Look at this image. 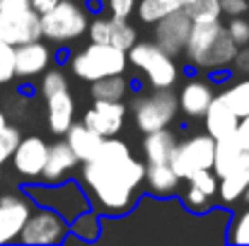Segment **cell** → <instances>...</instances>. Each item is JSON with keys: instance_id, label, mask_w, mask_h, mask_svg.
Returning <instances> with one entry per match:
<instances>
[{"instance_id": "5b68a950", "label": "cell", "mask_w": 249, "mask_h": 246, "mask_svg": "<svg viewBox=\"0 0 249 246\" xmlns=\"http://www.w3.org/2000/svg\"><path fill=\"white\" fill-rule=\"evenodd\" d=\"M24 193L34 200V205H44V208H51L56 213H61L68 222L80 215L83 210L92 208L89 205V198L85 193V188L73 181V179H63V181H56V183H46V181H29L24 186Z\"/></svg>"}, {"instance_id": "cb8c5ba5", "label": "cell", "mask_w": 249, "mask_h": 246, "mask_svg": "<svg viewBox=\"0 0 249 246\" xmlns=\"http://www.w3.org/2000/svg\"><path fill=\"white\" fill-rule=\"evenodd\" d=\"M177 148V135L169 128L145 133L143 138V157L145 164H169V157Z\"/></svg>"}, {"instance_id": "9a60e30c", "label": "cell", "mask_w": 249, "mask_h": 246, "mask_svg": "<svg viewBox=\"0 0 249 246\" xmlns=\"http://www.w3.org/2000/svg\"><path fill=\"white\" fill-rule=\"evenodd\" d=\"M53 51L46 39H34L27 44L15 46V78L19 80H36L46 68L53 66Z\"/></svg>"}, {"instance_id": "74e56055", "label": "cell", "mask_w": 249, "mask_h": 246, "mask_svg": "<svg viewBox=\"0 0 249 246\" xmlns=\"http://www.w3.org/2000/svg\"><path fill=\"white\" fill-rule=\"evenodd\" d=\"M230 73L235 78H249V44L247 46H237L235 58L230 63Z\"/></svg>"}, {"instance_id": "7a4b0ae2", "label": "cell", "mask_w": 249, "mask_h": 246, "mask_svg": "<svg viewBox=\"0 0 249 246\" xmlns=\"http://www.w3.org/2000/svg\"><path fill=\"white\" fill-rule=\"evenodd\" d=\"M235 41L230 39L225 24L218 22H203V24H191L186 44L181 56L186 58V66L201 73H218L228 70L232 58H235Z\"/></svg>"}, {"instance_id": "b9f144b4", "label": "cell", "mask_w": 249, "mask_h": 246, "mask_svg": "<svg viewBox=\"0 0 249 246\" xmlns=\"http://www.w3.org/2000/svg\"><path fill=\"white\" fill-rule=\"evenodd\" d=\"M240 200H245V203H249V186L245 188V193H242V198H240Z\"/></svg>"}, {"instance_id": "52a82bcc", "label": "cell", "mask_w": 249, "mask_h": 246, "mask_svg": "<svg viewBox=\"0 0 249 246\" xmlns=\"http://www.w3.org/2000/svg\"><path fill=\"white\" fill-rule=\"evenodd\" d=\"M133 123L136 128L145 135L160 128H172L174 121L179 118V104H177V92L172 89H143L133 104Z\"/></svg>"}, {"instance_id": "60d3db41", "label": "cell", "mask_w": 249, "mask_h": 246, "mask_svg": "<svg viewBox=\"0 0 249 246\" xmlns=\"http://www.w3.org/2000/svg\"><path fill=\"white\" fill-rule=\"evenodd\" d=\"M58 0H29V5H32V10H36L39 15H44V12H49L53 5H56Z\"/></svg>"}, {"instance_id": "603a6c76", "label": "cell", "mask_w": 249, "mask_h": 246, "mask_svg": "<svg viewBox=\"0 0 249 246\" xmlns=\"http://www.w3.org/2000/svg\"><path fill=\"white\" fill-rule=\"evenodd\" d=\"M145 186L155 198H174L179 196L181 179L169 164H145Z\"/></svg>"}, {"instance_id": "7c38bea8", "label": "cell", "mask_w": 249, "mask_h": 246, "mask_svg": "<svg viewBox=\"0 0 249 246\" xmlns=\"http://www.w3.org/2000/svg\"><path fill=\"white\" fill-rule=\"evenodd\" d=\"M32 210L34 200L24 191L0 196V244H12L19 239V232Z\"/></svg>"}, {"instance_id": "836d02e7", "label": "cell", "mask_w": 249, "mask_h": 246, "mask_svg": "<svg viewBox=\"0 0 249 246\" xmlns=\"http://www.w3.org/2000/svg\"><path fill=\"white\" fill-rule=\"evenodd\" d=\"M230 39L235 41V46H247L249 44V15H235V17H228V24H225Z\"/></svg>"}, {"instance_id": "277c9868", "label": "cell", "mask_w": 249, "mask_h": 246, "mask_svg": "<svg viewBox=\"0 0 249 246\" xmlns=\"http://www.w3.org/2000/svg\"><path fill=\"white\" fill-rule=\"evenodd\" d=\"M66 70L71 75H75L78 80L94 82L99 78H107V75L126 73L128 70V58H126V51H121V49L89 41L83 51H78L73 58H68Z\"/></svg>"}, {"instance_id": "9c48e42d", "label": "cell", "mask_w": 249, "mask_h": 246, "mask_svg": "<svg viewBox=\"0 0 249 246\" xmlns=\"http://www.w3.org/2000/svg\"><path fill=\"white\" fill-rule=\"evenodd\" d=\"M213 152H215V138H211L203 131L189 135L186 140H177V148L169 157V166L181 181H186L194 171L213 166Z\"/></svg>"}, {"instance_id": "d590c367", "label": "cell", "mask_w": 249, "mask_h": 246, "mask_svg": "<svg viewBox=\"0 0 249 246\" xmlns=\"http://www.w3.org/2000/svg\"><path fill=\"white\" fill-rule=\"evenodd\" d=\"M15 80V46L0 39V84Z\"/></svg>"}, {"instance_id": "e0dca14e", "label": "cell", "mask_w": 249, "mask_h": 246, "mask_svg": "<svg viewBox=\"0 0 249 246\" xmlns=\"http://www.w3.org/2000/svg\"><path fill=\"white\" fill-rule=\"evenodd\" d=\"M215 92H218V87L211 78H189L177 92L179 114H184L186 118H203Z\"/></svg>"}, {"instance_id": "8fae6325", "label": "cell", "mask_w": 249, "mask_h": 246, "mask_svg": "<svg viewBox=\"0 0 249 246\" xmlns=\"http://www.w3.org/2000/svg\"><path fill=\"white\" fill-rule=\"evenodd\" d=\"M46 155H49V143L41 135H22L10 162L24 181H41Z\"/></svg>"}, {"instance_id": "8d00e7d4", "label": "cell", "mask_w": 249, "mask_h": 246, "mask_svg": "<svg viewBox=\"0 0 249 246\" xmlns=\"http://www.w3.org/2000/svg\"><path fill=\"white\" fill-rule=\"evenodd\" d=\"M104 12L114 19H131L136 15L138 0H104Z\"/></svg>"}, {"instance_id": "4dcf8cb0", "label": "cell", "mask_w": 249, "mask_h": 246, "mask_svg": "<svg viewBox=\"0 0 249 246\" xmlns=\"http://www.w3.org/2000/svg\"><path fill=\"white\" fill-rule=\"evenodd\" d=\"M228 242L230 244L249 246V203H247V208H242L232 217V222L228 227Z\"/></svg>"}, {"instance_id": "ab89813d", "label": "cell", "mask_w": 249, "mask_h": 246, "mask_svg": "<svg viewBox=\"0 0 249 246\" xmlns=\"http://www.w3.org/2000/svg\"><path fill=\"white\" fill-rule=\"evenodd\" d=\"M235 140L240 143L242 150H249V114H245L235 128Z\"/></svg>"}, {"instance_id": "f1b7e54d", "label": "cell", "mask_w": 249, "mask_h": 246, "mask_svg": "<svg viewBox=\"0 0 249 246\" xmlns=\"http://www.w3.org/2000/svg\"><path fill=\"white\" fill-rule=\"evenodd\" d=\"M240 152H242V148H240V143L235 140V135H228V138L215 140V152H213V166H211V169L215 171L218 179L230 171V166L237 162Z\"/></svg>"}, {"instance_id": "ba28073f", "label": "cell", "mask_w": 249, "mask_h": 246, "mask_svg": "<svg viewBox=\"0 0 249 246\" xmlns=\"http://www.w3.org/2000/svg\"><path fill=\"white\" fill-rule=\"evenodd\" d=\"M66 237H68V220L51 208L34 205L17 242L27 246H56L63 244Z\"/></svg>"}, {"instance_id": "8992f818", "label": "cell", "mask_w": 249, "mask_h": 246, "mask_svg": "<svg viewBox=\"0 0 249 246\" xmlns=\"http://www.w3.org/2000/svg\"><path fill=\"white\" fill-rule=\"evenodd\" d=\"M89 12L78 0H58L49 12L41 15V39L63 46L87 34Z\"/></svg>"}, {"instance_id": "83f0119b", "label": "cell", "mask_w": 249, "mask_h": 246, "mask_svg": "<svg viewBox=\"0 0 249 246\" xmlns=\"http://www.w3.org/2000/svg\"><path fill=\"white\" fill-rule=\"evenodd\" d=\"M191 0H138L136 5V15L143 24H153L160 17H165L174 10H184Z\"/></svg>"}, {"instance_id": "f35d334b", "label": "cell", "mask_w": 249, "mask_h": 246, "mask_svg": "<svg viewBox=\"0 0 249 246\" xmlns=\"http://www.w3.org/2000/svg\"><path fill=\"white\" fill-rule=\"evenodd\" d=\"M220 10L225 17H235V15H249V0H218Z\"/></svg>"}, {"instance_id": "30bf717a", "label": "cell", "mask_w": 249, "mask_h": 246, "mask_svg": "<svg viewBox=\"0 0 249 246\" xmlns=\"http://www.w3.org/2000/svg\"><path fill=\"white\" fill-rule=\"evenodd\" d=\"M87 34H89V41L107 44V46H114L121 51H128L138 41V29L131 24V19H114L107 12L89 19Z\"/></svg>"}, {"instance_id": "4316f807", "label": "cell", "mask_w": 249, "mask_h": 246, "mask_svg": "<svg viewBox=\"0 0 249 246\" xmlns=\"http://www.w3.org/2000/svg\"><path fill=\"white\" fill-rule=\"evenodd\" d=\"M218 97L242 118L245 114H249V78L225 80V84L218 89Z\"/></svg>"}, {"instance_id": "44dd1931", "label": "cell", "mask_w": 249, "mask_h": 246, "mask_svg": "<svg viewBox=\"0 0 249 246\" xmlns=\"http://www.w3.org/2000/svg\"><path fill=\"white\" fill-rule=\"evenodd\" d=\"M203 123H206V133H208L211 138L220 140V138L235 135V128H237V123H240V116H237V114L218 97V92H215L211 106H208L206 114H203Z\"/></svg>"}, {"instance_id": "4fadbf2b", "label": "cell", "mask_w": 249, "mask_h": 246, "mask_svg": "<svg viewBox=\"0 0 249 246\" xmlns=\"http://www.w3.org/2000/svg\"><path fill=\"white\" fill-rule=\"evenodd\" d=\"M153 27V41L169 53L172 58H179L181 51H184V44H186V36H189V29H191V19L186 17L184 10H174L165 17H160L158 22L150 24Z\"/></svg>"}, {"instance_id": "5bb4252c", "label": "cell", "mask_w": 249, "mask_h": 246, "mask_svg": "<svg viewBox=\"0 0 249 246\" xmlns=\"http://www.w3.org/2000/svg\"><path fill=\"white\" fill-rule=\"evenodd\" d=\"M126 114H128V106L124 101H104V99H94L92 106L83 114L85 126L94 133H99L102 138H111V135H119L124 131V123H126Z\"/></svg>"}, {"instance_id": "3957f363", "label": "cell", "mask_w": 249, "mask_h": 246, "mask_svg": "<svg viewBox=\"0 0 249 246\" xmlns=\"http://www.w3.org/2000/svg\"><path fill=\"white\" fill-rule=\"evenodd\" d=\"M128 66L133 70H138V75L143 78L145 87L153 89H172L179 80V66L177 58H172L165 53L153 39L148 41H136L128 51H126Z\"/></svg>"}, {"instance_id": "d4e9b609", "label": "cell", "mask_w": 249, "mask_h": 246, "mask_svg": "<svg viewBox=\"0 0 249 246\" xmlns=\"http://www.w3.org/2000/svg\"><path fill=\"white\" fill-rule=\"evenodd\" d=\"M99 232H102V215L94 210V208H87L80 215H75L71 222H68V237L66 242H97L99 239Z\"/></svg>"}, {"instance_id": "d6a6232c", "label": "cell", "mask_w": 249, "mask_h": 246, "mask_svg": "<svg viewBox=\"0 0 249 246\" xmlns=\"http://www.w3.org/2000/svg\"><path fill=\"white\" fill-rule=\"evenodd\" d=\"M186 183L196 186V188L203 191L208 198H215V193H218V176H215L213 169H198V171H194V174L186 179Z\"/></svg>"}, {"instance_id": "d6986e66", "label": "cell", "mask_w": 249, "mask_h": 246, "mask_svg": "<svg viewBox=\"0 0 249 246\" xmlns=\"http://www.w3.org/2000/svg\"><path fill=\"white\" fill-rule=\"evenodd\" d=\"M80 166V160L75 157V152L71 150V145L66 143V138L56 140L49 145V155H46V164L41 171V181L46 183H56L63 179H71Z\"/></svg>"}, {"instance_id": "1f68e13d", "label": "cell", "mask_w": 249, "mask_h": 246, "mask_svg": "<svg viewBox=\"0 0 249 246\" xmlns=\"http://www.w3.org/2000/svg\"><path fill=\"white\" fill-rule=\"evenodd\" d=\"M19 138H22V131L17 126H12L10 121L0 128V169L10 162V157H12L17 143H19Z\"/></svg>"}, {"instance_id": "e575fe53", "label": "cell", "mask_w": 249, "mask_h": 246, "mask_svg": "<svg viewBox=\"0 0 249 246\" xmlns=\"http://www.w3.org/2000/svg\"><path fill=\"white\" fill-rule=\"evenodd\" d=\"M211 200L213 198H208L203 191H198L196 186H186V191L181 193V203L191 210V213H208L211 210Z\"/></svg>"}, {"instance_id": "f546056e", "label": "cell", "mask_w": 249, "mask_h": 246, "mask_svg": "<svg viewBox=\"0 0 249 246\" xmlns=\"http://www.w3.org/2000/svg\"><path fill=\"white\" fill-rule=\"evenodd\" d=\"M186 17L191 19V24H203V22H218L223 19V10L218 0H191L184 7Z\"/></svg>"}, {"instance_id": "ffe728a7", "label": "cell", "mask_w": 249, "mask_h": 246, "mask_svg": "<svg viewBox=\"0 0 249 246\" xmlns=\"http://www.w3.org/2000/svg\"><path fill=\"white\" fill-rule=\"evenodd\" d=\"M249 186V150H242L237 162L230 166V171L225 176L218 179V198L225 205H232L242 198L245 188Z\"/></svg>"}, {"instance_id": "7402d4cb", "label": "cell", "mask_w": 249, "mask_h": 246, "mask_svg": "<svg viewBox=\"0 0 249 246\" xmlns=\"http://www.w3.org/2000/svg\"><path fill=\"white\" fill-rule=\"evenodd\" d=\"M61 138H66V143L71 145V150L75 152V157H78L80 162L92 160V157L99 152L102 143H104V138H102L99 133L89 131L83 121H73L71 128H68Z\"/></svg>"}, {"instance_id": "484cf974", "label": "cell", "mask_w": 249, "mask_h": 246, "mask_svg": "<svg viewBox=\"0 0 249 246\" xmlns=\"http://www.w3.org/2000/svg\"><path fill=\"white\" fill-rule=\"evenodd\" d=\"M131 89H133V82L126 78V73L107 75V78L89 82V97L104 99V101H124L131 94Z\"/></svg>"}, {"instance_id": "6da1fadb", "label": "cell", "mask_w": 249, "mask_h": 246, "mask_svg": "<svg viewBox=\"0 0 249 246\" xmlns=\"http://www.w3.org/2000/svg\"><path fill=\"white\" fill-rule=\"evenodd\" d=\"M78 176L89 205L102 217H124L138 205L143 193L145 162L131 152L128 143L111 135L104 138L92 160L80 162Z\"/></svg>"}, {"instance_id": "2e32d148", "label": "cell", "mask_w": 249, "mask_h": 246, "mask_svg": "<svg viewBox=\"0 0 249 246\" xmlns=\"http://www.w3.org/2000/svg\"><path fill=\"white\" fill-rule=\"evenodd\" d=\"M0 39L12 46L41 39V15L32 7L17 12H0Z\"/></svg>"}, {"instance_id": "ac0fdd59", "label": "cell", "mask_w": 249, "mask_h": 246, "mask_svg": "<svg viewBox=\"0 0 249 246\" xmlns=\"http://www.w3.org/2000/svg\"><path fill=\"white\" fill-rule=\"evenodd\" d=\"M46 101V126L53 135H63L71 123L75 121V99H73V92L71 87H63V89H56L51 94L44 97Z\"/></svg>"}]
</instances>
